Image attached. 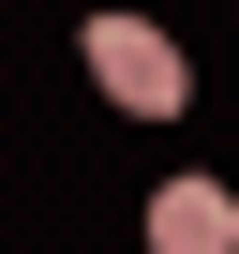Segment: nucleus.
I'll list each match as a JSON object with an SVG mask.
<instances>
[{"label":"nucleus","instance_id":"f257e3e1","mask_svg":"<svg viewBox=\"0 0 239 254\" xmlns=\"http://www.w3.org/2000/svg\"><path fill=\"white\" fill-rule=\"evenodd\" d=\"M75 60H90V90H105V105L179 120V45H165L150 15H90V30H75Z\"/></svg>","mask_w":239,"mask_h":254},{"label":"nucleus","instance_id":"f03ea898","mask_svg":"<svg viewBox=\"0 0 239 254\" xmlns=\"http://www.w3.org/2000/svg\"><path fill=\"white\" fill-rule=\"evenodd\" d=\"M150 239H165V254H239V194H224V180H165V194H150Z\"/></svg>","mask_w":239,"mask_h":254}]
</instances>
